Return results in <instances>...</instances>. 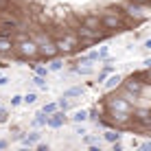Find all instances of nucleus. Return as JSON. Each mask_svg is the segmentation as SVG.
<instances>
[{
  "label": "nucleus",
  "mask_w": 151,
  "mask_h": 151,
  "mask_svg": "<svg viewBox=\"0 0 151 151\" xmlns=\"http://www.w3.org/2000/svg\"><path fill=\"white\" fill-rule=\"evenodd\" d=\"M149 9H151L149 2L147 4H138V2H129V0H125L121 11L125 13V18H129L132 22H142V20H147V15L151 13Z\"/></svg>",
  "instance_id": "f257e3e1"
},
{
  "label": "nucleus",
  "mask_w": 151,
  "mask_h": 151,
  "mask_svg": "<svg viewBox=\"0 0 151 151\" xmlns=\"http://www.w3.org/2000/svg\"><path fill=\"white\" fill-rule=\"evenodd\" d=\"M101 20H103V29H107L112 33V31H121L125 29V13L123 11H118V9H105L101 15Z\"/></svg>",
  "instance_id": "f03ea898"
},
{
  "label": "nucleus",
  "mask_w": 151,
  "mask_h": 151,
  "mask_svg": "<svg viewBox=\"0 0 151 151\" xmlns=\"http://www.w3.org/2000/svg\"><path fill=\"white\" fill-rule=\"evenodd\" d=\"M13 57L15 59H35L40 53V46H37V42L35 40H24V42H18L15 44V48H13Z\"/></svg>",
  "instance_id": "7ed1b4c3"
},
{
  "label": "nucleus",
  "mask_w": 151,
  "mask_h": 151,
  "mask_svg": "<svg viewBox=\"0 0 151 151\" xmlns=\"http://www.w3.org/2000/svg\"><path fill=\"white\" fill-rule=\"evenodd\" d=\"M105 121L116 129H129L132 127V114L127 112H118V110H105Z\"/></svg>",
  "instance_id": "20e7f679"
},
{
  "label": "nucleus",
  "mask_w": 151,
  "mask_h": 151,
  "mask_svg": "<svg viewBox=\"0 0 151 151\" xmlns=\"http://www.w3.org/2000/svg\"><path fill=\"white\" fill-rule=\"evenodd\" d=\"M145 86H147V83H142L138 79V77H127V79H123V83H121V88H125V90H129V92H134V94L136 96H140L142 94V90H145Z\"/></svg>",
  "instance_id": "39448f33"
},
{
  "label": "nucleus",
  "mask_w": 151,
  "mask_h": 151,
  "mask_svg": "<svg viewBox=\"0 0 151 151\" xmlns=\"http://www.w3.org/2000/svg\"><path fill=\"white\" fill-rule=\"evenodd\" d=\"M37 57H44V59H53V57H59V48H57L55 40H48L44 44H40V53Z\"/></svg>",
  "instance_id": "423d86ee"
},
{
  "label": "nucleus",
  "mask_w": 151,
  "mask_h": 151,
  "mask_svg": "<svg viewBox=\"0 0 151 151\" xmlns=\"http://www.w3.org/2000/svg\"><path fill=\"white\" fill-rule=\"evenodd\" d=\"M13 48H15V42H13L11 35H0V57L11 55Z\"/></svg>",
  "instance_id": "0eeeda50"
},
{
  "label": "nucleus",
  "mask_w": 151,
  "mask_h": 151,
  "mask_svg": "<svg viewBox=\"0 0 151 151\" xmlns=\"http://www.w3.org/2000/svg\"><path fill=\"white\" fill-rule=\"evenodd\" d=\"M81 24H83V27H88V29H103V20H101V15H99V13H88V15H83V18H81Z\"/></svg>",
  "instance_id": "6e6552de"
},
{
  "label": "nucleus",
  "mask_w": 151,
  "mask_h": 151,
  "mask_svg": "<svg viewBox=\"0 0 151 151\" xmlns=\"http://www.w3.org/2000/svg\"><path fill=\"white\" fill-rule=\"evenodd\" d=\"M64 123H66V114H64V110H57V112H53V114H48V127H50V129L64 127Z\"/></svg>",
  "instance_id": "1a4fd4ad"
},
{
  "label": "nucleus",
  "mask_w": 151,
  "mask_h": 151,
  "mask_svg": "<svg viewBox=\"0 0 151 151\" xmlns=\"http://www.w3.org/2000/svg\"><path fill=\"white\" fill-rule=\"evenodd\" d=\"M42 138V132L40 129H33V132H29L27 136L20 138V142H22V147H33V145H37Z\"/></svg>",
  "instance_id": "9d476101"
},
{
  "label": "nucleus",
  "mask_w": 151,
  "mask_h": 151,
  "mask_svg": "<svg viewBox=\"0 0 151 151\" xmlns=\"http://www.w3.org/2000/svg\"><path fill=\"white\" fill-rule=\"evenodd\" d=\"M121 83H123V77H121V75H114V72H112V75L107 77L105 81H103V88L110 92V90H116V88H121Z\"/></svg>",
  "instance_id": "9b49d317"
},
{
  "label": "nucleus",
  "mask_w": 151,
  "mask_h": 151,
  "mask_svg": "<svg viewBox=\"0 0 151 151\" xmlns=\"http://www.w3.org/2000/svg\"><path fill=\"white\" fill-rule=\"evenodd\" d=\"M88 118H90V116H88V110H75L72 116H70V121L72 123H86Z\"/></svg>",
  "instance_id": "f8f14e48"
},
{
  "label": "nucleus",
  "mask_w": 151,
  "mask_h": 151,
  "mask_svg": "<svg viewBox=\"0 0 151 151\" xmlns=\"http://www.w3.org/2000/svg\"><path fill=\"white\" fill-rule=\"evenodd\" d=\"M112 72H114V66L110 64V61H105V68H103L101 72H99V77H96V81H99V83H103V81H105V79H107V77H110V75H112Z\"/></svg>",
  "instance_id": "ddd939ff"
},
{
  "label": "nucleus",
  "mask_w": 151,
  "mask_h": 151,
  "mask_svg": "<svg viewBox=\"0 0 151 151\" xmlns=\"http://www.w3.org/2000/svg\"><path fill=\"white\" fill-rule=\"evenodd\" d=\"M33 125H35V127H44V125H48V114H46L44 110H42L40 114H35Z\"/></svg>",
  "instance_id": "4468645a"
},
{
  "label": "nucleus",
  "mask_w": 151,
  "mask_h": 151,
  "mask_svg": "<svg viewBox=\"0 0 151 151\" xmlns=\"http://www.w3.org/2000/svg\"><path fill=\"white\" fill-rule=\"evenodd\" d=\"M31 81H33V83H35L37 88H42V90H48V83H46V77L37 75V72H35V75L31 77Z\"/></svg>",
  "instance_id": "2eb2a0df"
},
{
  "label": "nucleus",
  "mask_w": 151,
  "mask_h": 151,
  "mask_svg": "<svg viewBox=\"0 0 151 151\" xmlns=\"http://www.w3.org/2000/svg\"><path fill=\"white\" fill-rule=\"evenodd\" d=\"M83 94V86H75V88H70V90H66L61 96H66V99H72V96H81Z\"/></svg>",
  "instance_id": "dca6fc26"
},
{
  "label": "nucleus",
  "mask_w": 151,
  "mask_h": 151,
  "mask_svg": "<svg viewBox=\"0 0 151 151\" xmlns=\"http://www.w3.org/2000/svg\"><path fill=\"white\" fill-rule=\"evenodd\" d=\"M103 138H105L107 140V142H118V140H121V134H118V129H116V132H114V129H110V132H105V134H103Z\"/></svg>",
  "instance_id": "f3484780"
},
{
  "label": "nucleus",
  "mask_w": 151,
  "mask_h": 151,
  "mask_svg": "<svg viewBox=\"0 0 151 151\" xmlns=\"http://www.w3.org/2000/svg\"><path fill=\"white\" fill-rule=\"evenodd\" d=\"M134 77H138L142 83H149V86H151V68L142 70V72H134Z\"/></svg>",
  "instance_id": "a211bd4d"
},
{
  "label": "nucleus",
  "mask_w": 151,
  "mask_h": 151,
  "mask_svg": "<svg viewBox=\"0 0 151 151\" xmlns=\"http://www.w3.org/2000/svg\"><path fill=\"white\" fill-rule=\"evenodd\" d=\"M48 68H50V72H59L61 68H64V61L57 59V57H53V59H50V64H48Z\"/></svg>",
  "instance_id": "6ab92c4d"
},
{
  "label": "nucleus",
  "mask_w": 151,
  "mask_h": 151,
  "mask_svg": "<svg viewBox=\"0 0 151 151\" xmlns=\"http://www.w3.org/2000/svg\"><path fill=\"white\" fill-rule=\"evenodd\" d=\"M75 70L79 72V75H92V72H94V68H92V64H86V66H77Z\"/></svg>",
  "instance_id": "aec40b11"
},
{
  "label": "nucleus",
  "mask_w": 151,
  "mask_h": 151,
  "mask_svg": "<svg viewBox=\"0 0 151 151\" xmlns=\"http://www.w3.org/2000/svg\"><path fill=\"white\" fill-rule=\"evenodd\" d=\"M24 103H27V105H35V103H37V94H35V92H27V94H24Z\"/></svg>",
  "instance_id": "412c9836"
},
{
  "label": "nucleus",
  "mask_w": 151,
  "mask_h": 151,
  "mask_svg": "<svg viewBox=\"0 0 151 151\" xmlns=\"http://www.w3.org/2000/svg\"><path fill=\"white\" fill-rule=\"evenodd\" d=\"M46 114H53V112H57L59 110V103H44V107H42Z\"/></svg>",
  "instance_id": "4be33fe9"
},
{
  "label": "nucleus",
  "mask_w": 151,
  "mask_h": 151,
  "mask_svg": "<svg viewBox=\"0 0 151 151\" xmlns=\"http://www.w3.org/2000/svg\"><path fill=\"white\" fill-rule=\"evenodd\" d=\"M22 103H24V96H20V94L11 96V107H18V105H22Z\"/></svg>",
  "instance_id": "5701e85b"
},
{
  "label": "nucleus",
  "mask_w": 151,
  "mask_h": 151,
  "mask_svg": "<svg viewBox=\"0 0 151 151\" xmlns=\"http://www.w3.org/2000/svg\"><path fill=\"white\" fill-rule=\"evenodd\" d=\"M35 72H37V75H42V77H48L50 68H48V66H35Z\"/></svg>",
  "instance_id": "b1692460"
},
{
  "label": "nucleus",
  "mask_w": 151,
  "mask_h": 151,
  "mask_svg": "<svg viewBox=\"0 0 151 151\" xmlns=\"http://www.w3.org/2000/svg\"><path fill=\"white\" fill-rule=\"evenodd\" d=\"M59 110H64V112H66V110H70V101H68L66 96H61V99H59Z\"/></svg>",
  "instance_id": "393cba45"
},
{
  "label": "nucleus",
  "mask_w": 151,
  "mask_h": 151,
  "mask_svg": "<svg viewBox=\"0 0 151 151\" xmlns=\"http://www.w3.org/2000/svg\"><path fill=\"white\" fill-rule=\"evenodd\" d=\"M107 53H110V48H107V46H103V48L99 50V61H101V59H105V57H107Z\"/></svg>",
  "instance_id": "a878e982"
},
{
  "label": "nucleus",
  "mask_w": 151,
  "mask_h": 151,
  "mask_svg": "<svg viewBox=\"0 0 151 151\" xmlns=\"http://www.w3.org/2000/svg\"><path fill=\"white\" fill-rule=\"evenodd\" d=\"M7 118H9V112L4 107H0V123H7Z\"/></svg>",
  "instance_id": "bb28decb"
},
{
  "label": "nucleus",
  "mask_w": 151,
  "mask_h": 151,
  "mask_svg": "<svg viewBox=\"0 0 151 151\" xmlns=\"http://www.w3.org/2000/svg\"><path fill=\"white\" fill-rule=\"evenodd\" d=\"M75 134L83 136V134H86V127H83V125H79V123H75Z\"/></svg>",
  "instance_id": "cd10ccee"
},
{
  "label": "nucleus",
  "mask_w": 151,
  "mask_h": 151,
  "mask_svg": "<svg viewBox=\"0 0 151 151\" xmlns=\"http://www.w3.org/2000/svg\"><path fill=\"white\" fill-rule=\"evenodd\" d=\"M94 136H83V142H86V145H92V142H94Z\"/></svg>",
  "instance_id": "c85d7f7f"
},
{
  "label": "nucleus",
  "mask_w": 151,
  "mask_h": 151,
  "mask_svg": "<svg viewBox=\"0 0 151 151\" xmlns=\"http://www.w3.org/2000/svg\"><path fill=\"white\" fill-rule=\"evenodd\" d=\"M140 149H142V151H151V142H149V140H147V142H142V145H140Z\"/></svg>",
  "instance_id": "c756f323"
},
{
  "label": "nucleus",
  "mask_w": 151,
  "mask_h": 151,
  "mask_svg": "<svg viewBox=\"0 0 151 151\" xmlns=\"http://www.w3.org/2000/svg\"><path fill=\"white\" fill-rule=\"evenodd\" d=\"M9 83V77H4V75H0V86H7Z\"/></svg>",
  "instance_id": "7c9ffc66"
},
{
  "label": "nucleus",
  "mask_w": 151,
  "mask_h": 151,
  "mask_svg": "<svg viewBox=\"0 0 151 151\" xmlns=\"http://www.w3.org/2000/svg\"><path fill=\"white\" fill-rule=\"evenodd\" d=\"M37 149H40V151H48V145H44V142H37Z\"/></svg>",
  "instance_id": "2f4dec72"
},
{
  "label": "nucleus",
  "mask_w": 151,
  "mask_h": 151,
  "mask_svg": "<svg viewBox=\"0 0 151 151\" xmlns=\"http://www.w3.org/2000/svg\"><path fill=\"white\" fill-rule=\"evenodd\" d=\"M142 46H145L147 50H151V37H149V40H145V44H142Z\"/></svg>",
  "instance_id": "473e14b6"
},
{
  "label": "nucleus",
  "mask_w": 151,
  "mask_h": 151,
  "mask_svg": "<svg viewBox=\"0 0 151 151\" xmlns=\"http://www.w3.org/2000/svg\"><path fill=\"white\" fill-rule=\"evenodd\" d=\"M9 147V142H7V140H2V138H0V149H7Z\"/></svg>",
  "instance_id": "72a5a7b5"
},
{
  "label": "nucleus",
  "mask_w": 151,
  "mask_h": 151,
  "mask_svg": "<svg viewBox=\"0 0 151 151\" xmlns=\"http://www.w3.org/2000/svg\"><path fill=\"white\" fill-rule=\"evenodd\" d=\"M114 151H123V145L121 142H114Z\"/></svg>",
  "instance_id": "f704fd0d"
},
{
  "label": "nucleus",
  "mask_w": 151,
  "mask_h": 151,
  "mask_svg": "<svg viewBox=\"0 0 151 151\" xmlns=\"http://www.w3.org/2000/svg\"><path fill=\"white\" fill-rule=\"evenodd\" d=\"M142 64H145V66H147V68H151V57H147V59H145V61H142Z\"/></svg>",
  "instance_id": "c9c22d12"
},
{
  "label": "nucleus",
  "mask_w": 151,
  "mask_h": 151,
  "mask_svg": "<svg viewBox=\"0 0 151 151\" xmlns=\"http://www.w3.org/2000/svg\"><path fill=\"white\" fill-rule=\"evenodd\" d=\"M129 2H138V4H147V0H129Z\"/></svg>",
  "instance_id": "e433bc0d"
},
{
  "label": "nucleus",
  "mask_w": 151,
  "mask_h": 151,
  "mask_svg": "<svg viewBox=\"0 0 151 151\" xmlns=\"http://www.w3.org/2000/svg\"><path fill=\"white\" fill-rule=\"evenodd\" d=\"M147 2H149V4H151V0H147Z\"/></svg>",
  "instance_id": "4c0bfd02"
}]
</instances>
